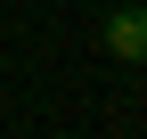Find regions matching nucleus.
<instances>
[{
	"label": "nucleus",
	"mask_w": 147,
	"mask_h": 139,
	"mask_svg": "<svg viewBox=\"0 0 147 139\" xmlns=\"http://www.w3.org/2000/svg\"><path fill=\"white\" fill-rule=\"evenodd\" d=\"M98 41H106V57H123V65H147V8H115Z\"/></svg>",
	"instance_id": "obj_1"
}]
</instances>
